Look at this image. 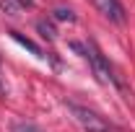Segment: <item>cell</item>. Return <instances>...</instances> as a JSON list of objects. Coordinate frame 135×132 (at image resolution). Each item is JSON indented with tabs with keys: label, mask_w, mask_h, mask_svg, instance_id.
<instances>
[{
	"label": "cell",
	"mask_w": 135,
	"mask_h": 132,
	"mask_svg": "<svg viewBox=\"0 0 135 132\" xmlns=\"http://www.w3.org/2000/svg\"><path fill=\"white\" fill-rule=\"evenodd\" d=\"M0 91H3V88H0Z\"/></svg>",
	"instance_id": "ba28073f"
},
{
	"label": "cell",
	"mask_w": 135,
	"mask_h": 132,
	"mask_svg": "<svg viewBox=\"0 0 135 132\" xmlns=\"http://www.w3.org/2000/svg\"><path fill=\"white\" fill-rule=\"evenodd\" d=\"M96 5L101 8V13L107 18H112L114 23H122L125 21V8L119 5L117 0H96Z\"/></svg>",
	"instance_id": "3957f363"
},
{
	"label": "cell",
	"mask_w": 135,
	"mask_h": 132,
	"mask_svg": "<svg viewBox=\"0 0 135 132\" xmlns=\"http://www.w3.org/2000/svg\"><path fill=\"white\" fill-rule=\"evenodd\" d=\"M68 109H70V114L75 116V122H78L86 132H109V124H107L96 111H91L88 106H81V104L68 101Z\"/></svg>",
	"instance_id": "6da1fadb"
},
{
	"label": "cell",
	"mask_w": 135,
	"mask_h": 132,
	"mask_svg": "<svg viewBox=\"0 0 135 132\" xmlns=\"http://www.w3.org/2000/svg\"><path fill=\"white\" fill-rule=\"evenodd\" d=\"M86 57H88V62H91V67H94V75H96L99 83H114V75H112V70H109V62L104 60V54L99 52V47H96L94 42H88Z\"/></svg>",
	"instance_id": "7a4b0ae2"
},
{
	"label": "cell",
	"mask_w": 135,
	"mask_h": 132,
	"mask_svg": "<svg viewBox=\"0 0 135 132\" xmlns=\"http://www.w3.org/2000/svg\"><path fill=\"white\" fill-rule=\"evenodd\" d=\"M55 18H57V21H68V23H73V21H75V13H73L70 8H55Z\"/></svg>",
	"instance_id": "52a82bcc"
},
{
	"label": "cell",
	"mask_w": 135,
	"mask_h": 132,
	"mask_svg": "<svg viewBox=\"0 0 135 132\" xmlns=\"http://www.w3.org/2000/svg\"><path fill=\"white\" fill-rule=\"evenodd\" d=\"M11 39H13V42H18L21 47H26L31 54H36V57H44V54H42V47H39V44H34L29 36H23V34H18V31H11Z\"/></svg>",
	"instance_id": "277c9868"
},
{
	"label": "cell",
	"mask_w": 135,
	"mask_h": 132,
	"mask_svg": "<svg viewBox=\"0 0 135 132\" xmlns=\"http://www.w3.org/2000/svg\"><path fill=\"white\" fill-rule=\"evenodd\" d=\"M36 31L42 34L47 42H55V39H57V31H55V26H52V23H47V21H36Z\"/></svg>",
	"instance_id": "5b68a950"
},
{
	"label": "cell",
	"mask_w": 135,
	"mask_h": 132,
	"mask_svg": "<svg viewBox=\"0 0 135 132\" xmlns=\"http://www.w3.org/2000/svg\"><path fill=\"white\" fill-rule=\"evenodd\" d=\"M11 132H42L34 122H13L11 124Z\"/></svg>",
	"instance_id": "8992f818"
}]
</instances>
